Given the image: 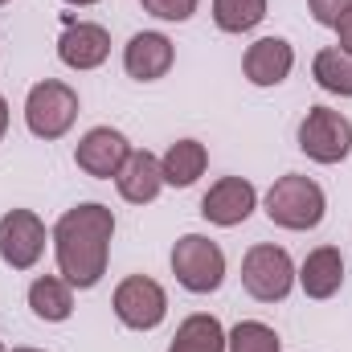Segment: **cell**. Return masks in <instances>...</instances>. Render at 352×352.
<instances>
[{
  "label": "cell",
  "mask_w": 352,
  "mask_h": 352,
  "mask_svg": "<svg viewBox=\"0 0 352 352\" xmlns=\"http://www.w3.org/2000/svg\"><path fill=\"white\" fill-rule=\"evenodd\" d=\"M226 352H278V332L258 320H242L226 336Z\"/></svg>",
  "instance_id": "obj_21"
},
{
  "label": "cell",
  "mask_w": 352,
  "mask_h": 352,
  "mask_svg": "<svg viewBox=\"0 0 352 352\" xmlns=\"http://www.w3.org/2000/svg\"><path fill=\"white\" fill-rule=\"evenodd\" d=\"M66 4H78V8H87V4H98V0H66Z\"/></svg>",
  "instance_id": "obj_26"
},
{
  "label": "cell",
  "mask_w": 352,
  "mask_h": 352,
  "mask_svg": "<svg viewBox=\"0 0 352 352\" xmlns=\"http://www.w3.org/2000/svg\"><path fill=\"white\" fill-rule=\"evenodd\" d=\"M127 156H131V144L115 127H90L87 135L78 140V148H74V164L87 176H94V180L119 176V168L127 164Z\"/></svg>",
  "instance_id": "obj_9"
},
{
  "label": "cell",
  "mask_w": 352,
  "mask_h": 352,
  "mask_svg": "<svg viewBox=\"0 0 352 352\" xmlns=\"http://www.w3.org/2000/svg\"><path fill=\"white\" fill-rule=\"evenodd\" d=\"M205 164H209L205 144H197V140H176L173 148L164 152V160H160V173H164V184L188 188V184H197V176H205Z\"/></svg>",
  "instance_id": "obj_17"
},
{
  "label": "cell",
  "mask_w": 352,
  "mask_h": 352,
  "mask_svg": "<svg viewBox=\"0 0 352 352\" xmlns=\"http://www.w3.org/2000/svg\"><path fill=\"white\" fill-rule=\"evenodd\" d=\"M168 352H226V328L217 316H188L176 328Z\"/></svg>",
  "instance_id": "obj_18"
},
{
  "label": "cell",
  "mask_w": 352,
  "mask_h": 352,
  "mask_svg": "<svg viewBox=\"0 0 352 352\" xmlns=\"http://www.w3.org/2000/svg\"><path fill=\"white\" fill-rule=\"evenodd\" d=\"M0 352H4V349H0Z\"/></svg>",
  "instance_id": "obj_29"
},
{
  "label": "cell",
  "mask_w": 352,
  "mask_h": 352,
  "mask_svg": "<svg viewBox=\"0 0 352 352\" xmlns=\"http://www.w3.org/2000/svg\"><path fill=\"white\" fill-rule=\"evenodd\" d=\"M62 25L66 29L58 37V58L70 70H98L111 54V33L94 21H74V16H66Z\"/></svg>",
  "instance_id": "obj_11"
},
{
  "label": "cell",
  "mask_w": 352,
  "mask_h": 352,
  "mask_svg": "<svg viewBox=\"0 0 352 352\" xmlns=\"http://www.w3.org/2000/svg\"><path fill=\"white\" fill-rule=\"evenodd\" d=\"M0 4H8V0H0Z\"/></svg>",
  "instance_id": "obj_28"
},
{
  "label": "cell",
  "mask_w": 352,
  "mask_h": 352,
  "mask_svg": "<svg viewBox=\"0 0 352 352\" xmlns=\"http://www.w3.org/2000/svg\"><path fill=\"white\" fill-rule=\"evenodd\" d=\"M295 278H299V287H303L307 299H332L344 287V258H340V250L336 246H316L303 258Z\"/></svg>",
  "instance_id": "obj_14"
},
{
  "label": "cell",
  "mask_w": 352,
  "mask_h": 352,
  "mask_svg": "<svg viewBox=\"0 0 352 352\" xmlns=\"http://www.w3.org/2000/svg\"><path fill=\"white\" fill-rule=\"evenodd\" d=\"M307 8H311L316 25H324V29H336V25H340V16L352 8V0H307Z\"/></svg>",
  "instance_id": "obj_23"
},
{
  "label": "cell",
  "mask_w": 352,
  "mask_h": 352,
  "mask_svg": "<svg viewBox=\"0 0 352 352\" xmlns=\"http://www.w3.org/2000/svg\"><path fill=\"white\" fill-rule=\"evenodd\" d=\"M144 12L160 16V21H188L197 12V0H140Z\"/></svg>",
  "instance_id": "obj_22"
},
{
  "label": "cell",
  "mask_w": 352,
  "mask_h": 352,
  "mask_svg": "<svg viewBox=\"0 0 352 352\" xmlns=\"http://www.w3.org/2000/svg\"><path fill=\"white\" fill-rule=\"evenodd\" d=\"M12 352H41V349H12Z\"/></svg>",
  "instance_id": "obj_27"
},
{
  "label": "cell",
  "mask_w": 352,
  "mask_h": 352,
  "mask_svg": "<svg viewBox=\"0 0 352 352\" xmlns=\"http://www.w3.org/2000/svg\"><path fill=\"white\" fill-rule=\"evenodd\" d=\"M45 254V226L33 209H8L0 217V258L12 270H29Z\"/></svg>",
  "instance_id": "obj_8"
},
{
  "label": "cell",
  "mask_w": 352,
  "mask_h": 352,
  "mask_svg": "<svg viewBox=\"0 0 352 352\" xmlns=\"http://www.w3.org/2000/svg\"><path fill=\"white\" fill-rule=\"evenodd\" d=\"M266 0H213V21L221 33H250L263 25Z\"/></svg>",
  "instance_id": "obj_20"
},
{
  "label": "cell",
  "mask_w": 352,
  "mask_h": 352,
  "mask_svg": "<svg viewBox=\"0 0 352 352\" xmlns=\"http://www.w3.org/2000/svg\"><path fill=\"white\" fill-rule=\"evenodd\" d=\"M29 307H33L37 320L62 324V320L74 316V287H70L66 278H58V274H41V278H33V287H29Z\"/></svg>",
  "instance_id": "obj_16"
},
{
  "label": "cell",
  "mask_w": 352,
  "mask_h": 352,
  "mask_svg": "<svg viewBox=\"0 0 352 352\" xmlns=\"http://www.w3.org/2000/svg\"><path fill=\"white\" fill-rule=\"evenodd\" d=\"M295 66V50L283 41V37H258L246 58H242V70L254 87H278Z\"/></svg>",
  "instance_id": "obj_13"
},
{
  "label": "cell",
  "mask_w": 352,
  "mask_h": 352,
  "mask_svg": "<svg viewBox=\"0 0 352 352\" xmlns=\"http://www.w3.org/2000/svg\"><path fill=\"white\" fill-rule=\"evenodd\" d=\"M336 33H340V50H349V54H352V8L344 12V16H340Z\"/></svg>",
  "instance_id": "obj_24"
},
{
  "label": "cell",
  "mask_w": 352,
  "mask_h": 352,
  "mask_svg": "<svg viewBox=\"0 0 352 352\" xmlns=\"http://www.w3.org/2000/svg\"><path fill=\"white\" fill-rule=\"evenodd\" d=\"M311 74H316V82L328 90V94L352 98V54L349 50H340V45L320 50L316 62H311Z\"/></svg>",
  "instance_id": "obj_19"
},
{
  "label": "cell",
  "mask_w": 352,
  "mask_h": 352,
  "mask_svg": "<svg viewBox=\"0 0 352 352\" xmlns=\"http://www.w3.org/2000/svg\"><path fill=\"white\" fill-rule=\"evenodd\" d=\"M115 184H119V197H123V201H131V205H152V201L160 197V188H164L160 160H156L152 152H131L127 164L115 176Z\"/></svg>",
  "instance_id": "obj_15"
},
{
  "label": "cell",
  "mask_w": 352,
  "mask_h": 352,
  "mask_svg": "<svg viewBox=\"0 0 352 352\" xmlns=\"http://www.w3.org/2000/svg\"><path fill=\"white\" fill-rule=\"evenodd\" d=\"M173 41L164 33H135L123 50V70L135 78V82H156L173 70Z\"/></svg>",
  "instance_id": "obj_12"
},
{
  "label": "cell",
  "mask_w": 352,
  "mask_h": 352,
  "mask_svg": "<svg viewBox=\"0 0 352 352\" xmlns=\"http://www.w3.org/2000/svg\"><path fill=\"white\" fill-rule=\"evenodd\" d=\"M4 131H8V102H4V94H0V140H4Z\"/></svg>",
  "instance_id": "obj_25"
},
{
  "label": "cell",
  "mask_w": 352,
  "mask_h": 352,
  "mask_svg": "<svg viewBox=\"0 0 352 352\" xmlns=\"http://www.w3.org/2000/svg\"><path fill=\"white\" fill-rule=\"evenodd\" d=\"M324 209H328V201H324V188L311 180V176H278L274 184H270V192H266V217L274 221V226H283V230H316L320 221H324Z\"/></svg>",
  "instance_id": "obj_2"
},
{
  "label": "cell",
  "mask_w": 352,
  "mask_h": 352,
  "mask_svg": "<svg viewBox=\"0 0 352 352\" xmlns=\"http://www.w3.org/2000/svg\"><path fill=\"white\" fill-rule=\"evenodd\" d=\"M258 205V192L250 180L242 176H221L217 184H209V192L201 197V217L213 221V226H242Z\"/></svg>",
  "instance_id": "obj_10"
},
{
  "label": "cell",
  "mask_w": 352,
  "mask_h": 352,
  "mask_svg": "<svg viewBox=\"0 0 352 352\" xmlns=\"http://www.w3.org/2000/svg\"><path fill=\"white\" fill-rule=\"evenodd\" d=\"M173 274L184 291L209 295L226 283V254L217 242H209L201 234H184L173 246Z\"/></svg>",
  "instance_id": "obj_4"
},
{
  "label": "cell",
  "mask_w": 352,
  "mask_h": 352,
  "mask_svg": "<svg viewBox=\"0 0 352 352\" xmlns=\"http://www.w3.org/2000/svg\"><path fill=\"white\" fill-rule=\"evenodd\" d=\"M111 238H115V213L107 205L87 201L66 209L54 226V254H58L62 278L78 291L98 287L111 258Z\"/></svg>",
  "instance_id": "obj_1"
},
{
  "label": "cell",
  "mask_w": 352,
  "mask_h": 352,
  "mask_svg": "<svg viewBox=\"0 0 352 352\" xmlns=\"http://www.w3.org/2000/svg\"><path fill=\"white\" fill-rule=\"evenodd\" d=\"M299 148L316 164H340L352 152V123L332 107H311L299 123Z\"/></svg>",
  "instance_id": "obj_6"
},
{
  "label": "cell",
  "mask_w": 352,
  "mask_h": 352,
  "mask_svg": "<svg viewBox=\"0 0 352 352\" xmlns=\"http://www.w3.org/2000/svg\"><path fill=\"white\" fill-rule=\"evenodd\" d=\"M78 119V90L58 82V78H45L29 90L25 98V123L37 140H62Z\"/></svg>",
  "instance_id": "obj_3"
},
{
  "label": "cell",
  "mask_w": 352,
  "mask_h": 352,
  "mask_svg": "<svg viewBox=\"0 0 352 352\" xmlns=\"http://www.w3.org/2000/svg\"><path fill=\"white\" fill-rule=\"evenodd\" d=\"M242 287L258 299V303H278L291 295L295 287V263L283 246H270V242H258L246 250L242 258Z\"/></svg>",
  "instance_id": "obj_5"
},
{
  "label": "cell",
  "mask_w": 352,
  "mask_h": 352,
  "mask_svg": "<svg viewBox=\"0 0 352 352\" xmlns=\"http://www.w3.org/2000/svg\"><path fill=\"white\" fill-rule=\"evenodd\" d=\"M115 316H119V324H127V328H135V332H152V328H160L164 324V316H168V295H164V287L156 283V278H148V274H131V278H123L119 287H115Z\"/></svg>",
  "instance_id": "obj_7"
}]
</instances>
